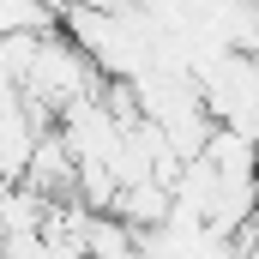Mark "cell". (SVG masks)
Segmentation results:
<instances>
[]
</instances>
